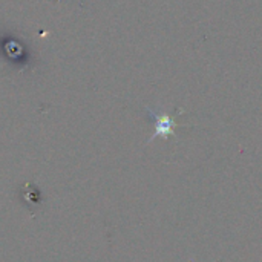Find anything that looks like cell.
Returning <instances> with one entry per match:
<instances>
[{
  "instance_id": "cell-1",
  "label": "cell",
  "mask_w": 262,
  "mask_h": 262,
  "mask_svg": "<svg viewBox=\"0 0 262 262\" xmlns=\"http://www.w3.org/2000/svg\"><path fill=\"white\" fill-rule=\"evenodd\" d=\"M146 112L149 114V117L154 120V123H155V132H154V135L150 137V140H149V143L150 141H154L155 138H158V137H169V135H173V132H175V127H177V123H175V118L173 117H170L169 114H166V112H155L154 109H150V107H146Z\"/></svg>"
}]
</instances>
